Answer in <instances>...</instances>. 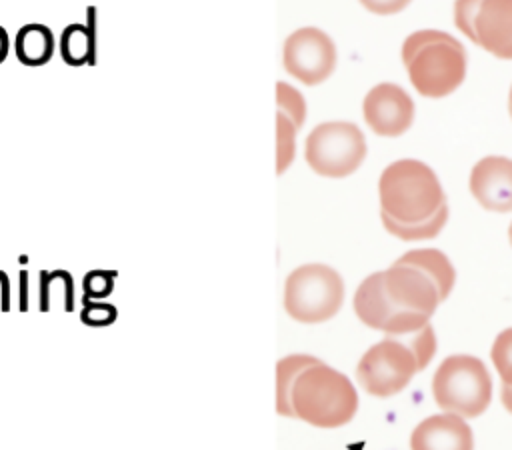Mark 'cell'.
<instances>
[{"label":"cell","instance_id":"obj_1","mask_svg":"<svg viewBox=\"0 0 512 450\" xmlns=\"http://www.w3.org/2000/svg\"><path fill=\"white\" fill-rule=\"evenodd\" d=\"M402 62L412 86L426 98L452 94L466 76L464 46L442 30L412 32L402 44Z\"/></svg>","mask_w":512,"mask_h":450},{"label":"cell","instance_id":"obj_2","mask_svg":"<svg viewBox=\"0 0 512 450\" xmlns=\"http://www.w3.org/2000/svg\"><path fill=\"white\" fill-rule=\"evenodd\" d=\"M290 404L294 418L316 428H338L354 418L358 392L346 374L320 360L298 374Z\"/></svg>","mask_w":512,"mask_h":450},{"label":"cell","instance_id":"obj_3","mask_svg":"<svg viewBox=\"0 0 512 450\" xmlns=\"http://www.w3.org/2000/svg\"><path fill=\"white\" fill-rule=\"evenodd\" d=\"M378 196L380 212L402 224L424 222L448 204L434 170L414 158H402L384 168Z\"/></svg>","mask_w":512,"mask_h":450},{"label":"cell","instance_id":"obj_4","mask_svg":"<svg viewBox=\"0 0 512 450\" xmlns=\"http://www.w3.org/2000/svg\"><path fill=\"white\" fill-rule=\"evenodd\" d=\"M432 398L444 412L462 418L480 416L492 400V378L484 362L470 354H454L440 362L432 376Z\"/></svg>","mask_w":512,"mask_h":450},{"label":"cell","instance_id":"obj_5","mask_svg":"<svg viewBox=\"0 0 512 450\" xmlns=\"http://www.w3.org/2000/svg\"><path fill=\"white\" fill-rule=\"evenodd\" d=\"M344 302L342 276L326 264H302L284 282V310L302 324H320L338 314Z\"/></svg>","mask_w":512,"mask_h":450},{"label":"cell","instance_id":"obj_6","mask_svg":"<svg viewBox=\"0 0 512 450\" xmlns=\"http://www.w3.org/2000/svg\"><path fill=\"white\" fill-rule=\"evenodd\" d=\"M366 140L352 122H322L306 138L308 166L326 178H344L360 168L366 158Z\"/></svg>","mask_w":512,"mask_h":450},{"label":"cell","instance_id":"obj_7","mask_svg":"<svg viewBox=\"0 0 512 450\" xmlns=\"http://www.w3.org/2000/svg\"><path fill=\"white\" fill-rule=\"evenodd\" d=\"M418 372V360L400 336H386L370 346L356 366L360 386L378 398L402 392Z\"/></svg>","mask_w":512,"mask_h":450},{"label":"cell","instance_id":"obj_8","mask_svg":"<svg viewBox=\"0 0 512 450\" xmlns=\"http://www.w3.org/2000/svg\"><path fill=\"white\" fill-rule=\"evenodd\" d=\"M336 46L332 38L314 26L294 30L282 48L284 70L306 86L324 82L336 68Z\"/></svg>","mask_w":512,"mask_h":450},{"label":"cell","instance_id":"obj_9","mask_svg":"<svg viewBox=\"0 0 512 450\" xmlns=\"http://www.w3.org/2000/svg\"><path fill=\"white\" fill-rule=\"evenodd\" d=\"M364 120L378 136L396 138L414 122V102L410 94L390 82L374 86L362 102Z\"/></svg>","mask_w":512,"mask_h":450},{"label":"cell","instance_id":"obj_10","mask_svg":"<svg viewBox=\"0 0 512 450\" xmlns=\"http://www.w3.org/2000/svg\"><path fill=\"white\" fill-rule=\"evenodd\" d=\"M382 272L386 296L398 310H410L432 318L442 298L434 280L426 272L400 262H394Z\"/></svg>","mask_w":512,"mask_h":450},{"label":"cell","instance_id":"obj_11","mask_svg":"<svg viewBox=\"0 0 512 450\" xmlns=\"http://www.w3.org/2000/svg\"><path fill=\"white\" fill-rule=\"evenodd\" d=\"M470 192L484 210L512 212V160L506 156L478 160L470 172Z\"/></svg>","mask_w":512,"mask_h":450},{"label":"cell","instance_id":"obj_12","mask_svg":"<svg viewBox=\"0 0 512 450\" xmlns=\"http://www.w3.org/2000/svg\"><path fill=\"white\" fill-rule=\"evenodd\" d=\"M410 450H474L472 428L452 412L428 416L412 430Z\"/></svg>","mask_w":512,"mask_h":450},{"label":"cell","instance_id":"obj_13","mask_svg":"<svg viewBox=\"0 0 512 450\" xmlns=\"http://www.w3.org/2000/svg\"><path fill=\"white\" fill-rule=\"evenodd\" d=\"M474 44L512 60V0H482L474 18Z\"/></svg>","mask_w":512,"mask_h":450},{"label":"cell","instance_id":"obj_14","mask_svg":"<svg viewBox=\"0 0 512 450\" xmlns=\"http://www.w3.org/2000/svg\"><path fill=\"white\" fill-rule=\"evenodd\" d=\"M354 312L362 324L380 332H384L390 320L402 312L386 296L384 272H374L360 282L354 294Z\"/></svg>","mask_w":512,"mask_h":450},{"label":"cell","instance_id":"obj_15","mask_svg":"<svg viewBox=\"0 0 512 450\" xmlns=\"http://www.w3.org/2000/svg\"><path fill=\"white\" fill-rule=\"evenodd\" d=\"M396 262L420 268L422 272H426L434 280L442 300H446L450 296V292L454 288V282H456V270H454L452 262L448 260V256L444 252H440L436 248L408 250Z\"/></svg>","mask_w":512,"mask_h":450},{"label":"cell","instance_id":"obj_16","mask_svg":"<svg viewBox=\"0 0 512 450\" xmlns=\"http://www.w3.org/2000/svg\"><path fill=\"white\" fill-rule=\"evenodd\" d=\"M14 52L24 66H42L54 54V34L48 26L32 22L24 24L14 38Z\"/></svg>","mask_w":512,"mask_h":450},{"label":"cell","instance_id":"obj_17","mask_svg":"<svg viewBox=\"0 0 512 450\" xmlns=\"http://www.w3.org/2000/svg\"><path fill=\"white\" fill-rule=\"evenodd\" d=\"M320 362V358L308 356V354H290L278 360L276 364V412L288 418H294L292 412V404H290V394L294 388V382L298 378V374Z\"/></svg>","mask_w":512,"mask_h":450},{"label":"cell","instance_id":"obj_18","mask_svg":"<svg viewBox=\"0 0 512 450\" xmlns=\"http://www.w3.org/2000/svg\"><path fill=\"white\" fill-rule=\"evenodd\" d=\"M40 308L70 312L74 308V284L66 270H52L40 274Z\"/></svg>","mask_w":512,"mask_h":450},{"label":"cell","instance_id":"obj_19","mask_svg":"<svg viewBox=\"0 0 512 450\" xmlns=\"http://www.w3.org/2000/svg\"><path fill=\"white\" fill-rule=\"evenodd\" d=\"M380 218H382V224L384 228L400 238V240H406V242H412V240H430L434 236L440 234V230L444 228L446 220H448V204H444L432 218L424 220V222H418V224H402V222H396L394 218L386 216L380 212Z\"/></svg>","mask_w":512,"mask_h":450},{"label":"cell","instance_id":"obj_20","mask_svg":"<svg viewBox=\"0 0 512 450\" xmlns=\"http://www.w3.org/2000/svg\"><path fill=\"white\" fill-rule=\"evenodd\" d=\"M60 56L68 66H82L90 58L92 38L82 24H68L60 34Z\"/></svg>","mask_w":512,"mask_h":450},{"label":"cell","instance_id":"obj_21","mask_svg":"<svg viewBox=\"0 0 512 450\" xmlns=\"http://www.w3.org/2000/svg\"><path fill=\"white\" fill-rule=\"evenodd\" d=\"M296 126L284 116L276 114V174L286 172L296 154Z\"/></svg>","mask_w":512,"mask_h":450},{"label":"cell","instance_id":"obj_22","mask_svg":"<svg viewBox=\"0 0 512 450\" xmlns=\"http://www.w3.org/2000/svg\"><path fill=\"white\" fill-rule=\"evenodd\" d=\"M276 104L278 112L284 114L296 128H300L306 120V100L304 96L290 84L278 82L276 84Z\"/></svg>","mask_w":512,"mask_h":450},{"label":"cell","instance_id":"obj_23","mask_svg":"<svg viewBox=\"0 0 512 450\" xmlns=\"http://www.w3.org/2000/svg\"><path fill=\"white\" fill-rule=\"evenodd\" d=\"M490 358L492 364L502 380V384L512 386V326L502 330L490 348Z\"/></svg>","mask_w":512,"mask_h":450},{"label":"cell","instance_id":"obj_24","mask_svg":"<svg viewBox=\"0 0 512 450\" xmlns=\"http://www.w3.org/2000/svg\"><path fill=\"white\" fill-rule=\"evenodd\" d=\"M400 338L412 348V352H414V356L418 360L420 370H424L428 366V362L432 360V356L436 354V334H434V328L430 324H426L418 332H412V334H406V336H400Z\"/></svg>","mask_w":512,"mask_h":450},{"label":"cell","instance_id":"obj_25","mask_svg":"<svg viewBox=\"0 0 512 450\" xmlns=\"http://www.w3.org/2000/svg\"><path fill=\"white\" fill-rule=\"evenodd\" d=\"M482 0H456L454 2V24L456 28L474 42V18Z\"/></svg>","mask_w":512,"mask_h":450},{"label":"cell","instance_id":"obj_26","mask_svg":"<svg viewBox=\"0 0 512 450\" xmlns=\"http://www.w3.org/2000/svg\"><path fill=\"white\" fill-rule=\"evenodd\" d=\"M114 274L106 270H92L84 276V292L88 298H106L112 292Z\"/></svg>","mask_w":512,"mask_h":450},{"label":"cell","instance_id":"obj_27","mask_svg":"<svg viewBox=\"0 0 512 450\" xmlns=\"http://www.w3.org/2000/svg\"><path fill=\"white\" fill-rule=\"evenodd\" d=\"M114 318H116L114 306L104 304V302H90L82 310V320L92 326H106V324L114 322Z\"/></svg>","mask_w":512,"mask_h":450},{"label":"cell","instance_id":"obj_28","mask_svg":"<svg viewBox=\"0 0 512 450\" xmlns=\"http://www.w3.org/2000/svg\"><path fill=\"white\" fill-rule=\"evenodd\" d=\"M412 0H360V4L372 12V14H380V16H388V14H396L400 10H404Z\"/></svg>","mask_w":512,"mask_h":450},{"label":"cell","instance_id":"obj_29","mask_svg":"<svg viewBox=\"0 0 512 450\" xmlns=\"http://www.w3.org/2000/svg\"><path fill=\"white\" fill-rule=\"evenodd\" d=\"M500 400H502L504 408L512 414V386H510V384H502V388H500Z\"/></svg>","mask_w":512,"mask_h":450},{"label":"cell","instance_id":"obj_30","mask_svg":"<svg viewBox=\"0 0 512 450\" xmlns=\"http://www.w3.org/2000/svg\"><path fill=\"white\" fill-rule=\"evenodd\" d=\"M8 48H10V38H8V32L0 26V64L6 60L8 56Z\"/></svg>","mask_w":512,"mask_h":450},{"label":"cell","instance_id":"obj_31","mask_svg":"<svg viewBox=\"0 0 512 450\" xmlns=\"http://www.w3.org/2000/svg\"><path fill=\"white\" fill-rule=\"evenodd\" d=\"M508 106H510V112H512V88H510V96H508Z\"/></svg>","mask_w":512,"mask_h":450},{"label":"cell","instance_id":"obj_32","mask_svg":"<svg viewBox=\"0 0 512 450\" xmlns=\"http://www.w3.org/2000/svg\"><path fill=\"white\" fill-rule=\"evenodd\" d=\"M508 238H510V244H512V222H510V228H508Z\"/></svg>","mask_w":512,"mask_h":450},{"label":"cell","instance_id":"obj_33","mask_svg":"<svg viewBox=\"0 0 512 450\" xmlns=\"http://www.w3.org/2000/svg\"><path fill=\"white\" fill-rule=\"evenodd\" d=\"M510 116H512V112H510Z\"/></svg>","mask_w":512,"mask_h":450}]
</instances>
